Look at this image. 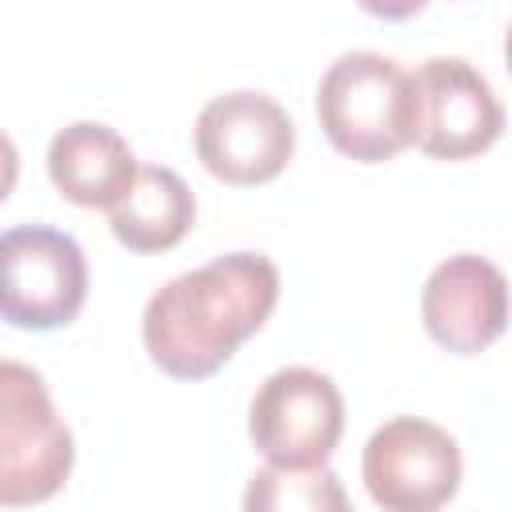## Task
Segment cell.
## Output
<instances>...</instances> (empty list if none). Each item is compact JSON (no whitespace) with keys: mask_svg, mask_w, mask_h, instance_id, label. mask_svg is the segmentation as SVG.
<instances>
[{"mask_svg":"<svg viewBox=\"0 0 512 512\" xmlns=\"http://www.w3.org/2000/svg\"><path fill=\"white\" fill-rule=\"evenodd\" d=\"M88 300L84 248L48 224L0 232V320L24 332L68 328Z\"/></svg>","mask_w":512,"mask_h":512,"instance_id":"277c9868","label":"cell"},{"mask_svg":"<svg viewBox=\"0 0 512 512\" xmlns=\"http://www.w3.org/2000/svg\"><path fill=\"white\" fill-rule=\"evenodd\" d=\"M192 144L208 176L232 188H256L288 168L296 152V124L268 92L236 88L200 108Z\"/></svg>","mask_w":512,"mask_h":512,"instance_id":"ba28073f","label":"cell"},{"mask_svg":"<svg viewBox=\"0 0 512 512\" xmlns=\"http://www.w3.org/2000/svg\"><path fill=\"white\" fill-rule=\"evenodd\" d=\"M248 436L264 464H328L344 436V396L332 376L308 364L276 368L248 404Z\"/></svg>","mask_w":512,"mask_h":512,"instance_id":"52a82bcc","label":"cell"},{"mask_svg":"<svg viewBox=\"0 0 512 512\" xmlns=\"http://www.w3.org/2000/svg\"><path fill=\"white\" fill-rule=\"evenodd\" d=\"M360 480L368 500L384 512H436L460 492V444L424 416H392L368 436Z\"/></svg>","mask_w":512,"mask_h":512,"instance_id":"8992f818","label":"cell"},{"mask_svg":"<svg viewBox=\"0 0 512 512\" xmlns=\"http://www.w3.org/2000/svg\"><path fill=\"white\" fill-rule=\"evenodd\" d=\"M376 20H412L428 8V0H356Z\"/></svg>","mask_w":512,"mask_h":512,"instance_id":"4fadbf2b","label":"cell"},{"mask_svg":"<svg viewBox=\"0 0 512 512\" xmlns=\"http://www.w3.org/2000/svg\"><path fill=\"white\" fill-rule=\"evenodd\" d=\"M244 508L248 512H344L348 496L328 464H312V468L264 464L248 480Z\"/></svg>","mask_w":512,"mask_h":512,"instance_id":"7c38bea8","label":"cell"},{"mask_svg":"<svg viewBox=\"0 0 512 512\" xmlns=\"http://www.w3.org/2000/svg\"><path fill=\"white\" fill-rule=\"evenodd\" d=\"M16 180H20V152H16L12 136L0 128V204L12 196Z\"/></svg>","mask_w":512,"mask_h":512,"instance_id":"5bb4252c","label":"cell"},{"mask_svg":"<svg viewBox=\"0 0 512 512\" xmlns=\"http://www.w3.org/2000/svg\"><path fill=\"white\" fill-rule=\"evenodd\" d=\"M112 236L140 256L176 248L196 224V196L180 172L164 164H136L132 184L104 208Z\"/></svg>","mask_w":512,"mask_h":512,"instance_id":"8fae6325","label":"cell"},{"mask_svg":"<svg viewBox=\"0 0 512 512\" xmlns=\"http://www.w3.org/2000/svg\"><path fill=\"white\" fill-rule=\"evenodd\" d=\"M328 144L360 164H384L408 140V72L380 52H340L316 84Z\"/></svg>","mask_w":512,"mask_h":512,"instance_id":"7a4b0ae2","label":"cell"},{"mask_svg":"<svg viewBox=\"0 0 512 512\" xmlns=\"http://www.w3.org/2000/svg\"><path fill=\"white\" fill-rule=\"evenodd\" d=\"M504 132L496 88L460 56H428L408 72V140L432 160H472Z\"/></svg>","mask_w":512,"mask_h":512,"instance_id":"5b68a950","label":"cell"},{"mask_svg":"<svg viewBox=\"0 0 512 512\" xmlns=\"http://www.w3.org/2000/svg\"><path fill=\"white\" fill-rule=\"evenodd\" d=\"M424 332L452 356H480L504 336L508 280L504 268L476 252L440 260L420 288Z\"/></svg>","mask_w":512,"mask_h":512,"instance_id":"9c48e42d","label":"cell"},{"mask_svg":"<svg viewBox=\"0 0 512 512\" xmlns=\"http://www.w3.org/2000/svg\"><path fill=\"white\" fill-rule=\"evenodd\" d=\"M276 300L280 268L264 252H224L148 296L144 352L172 380H208L268 324Z\"/></svg>","mask_w":512,"mask_h":512,"instance_id":"6da1fadb","label":"cell"},{"mask_svg":"<svg viewBox=\"0 0 512 512\" xmlns=\"http://www.w3.org/2000/svg\"><path fill=\"white\" fill-rule=\"evenodd\" d=\"M48 180L76 208H108L136 176L128 140L100 120H72L48 144Z\"/></svg>","mask_w":512,"mask_h":512,"instance_id":"30bf717a","label":"cell"},{"mask_svg":"<svg viewBox=\"0 0 512 512\" xmlns=\"http://www.w3.org/2000/svg\"><path fill=\"white\" fill-rule=\"evenodd\" d=\"M76 464V440L44 376L0 356V508L52 500Z\"/></svg>","mask_w":512,"mask_h":512,"instance_id":"3957f363","label":"cell"}]
</instances>
